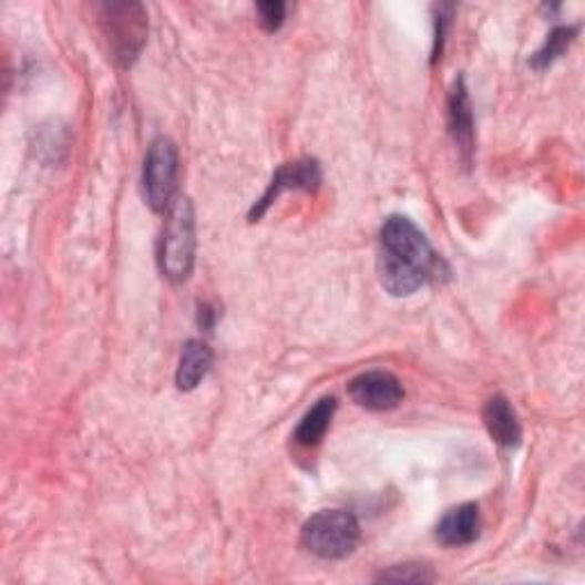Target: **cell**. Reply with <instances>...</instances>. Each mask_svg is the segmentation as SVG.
<instances>
[{
  "instance_id": "1",
  "label": "cell",
  "mask_w": 585,
  "mask_h": 585,
  "mask_svg": "<svg viewBox=\"0 0 585 585\" xmlns=\"http://www.w3.org/2000/svg\"><path fill=\"white\" fill-rule=\"evenodd\" d=\"M195 208L188 197H176L167 208L161 240V270L172 281H186L195 266Z\"/></svg>"
},
{
  "instance_id": "2",
  "label": "cell",
  "mask_w": 585,
  "mask_h": 585,
  "mask_svg": "<svg viewBox=\"0 0 585 585\" xmlns=\"http://www.w3.org/2000/svg\"><path fill=\"white\" fill-rule=\"evenodd\" d=\"M380 252L396 256V259L406 261L421 270L430 281L447 275V264L439 256L423 232L412 223L410 217L391 215L384 219L380 232Z\"/></svg>"
},
{
  "instance_id": "3",
  "label": "cell",
  "mask_w": 585,
  "mask_h": 585,
  "mask_svg": "<svg viewBox=\"0 0 585 585\" xmlns=\"http://www.w3.org/2000/svg\"><path fill=\"white\" fill-rule=\"evenodd\" d=\"M359 522L346 510H320L302 526V546L316 558L341 561L359 544Z\"/></svg>"
},
{
  "instance_id": "4",
  "label": "cell",
  "mask_w": 585,
  "mask_h": 585,
  "mask_svg": "<svg viewBox=\"0 0 585 585\" xmlns=\"http://www.w3.org/2000/svg\"><path fill=\"white\" fill-rule=\"evenodd\" d=\"M178 178V152L176 144L170 137H156L150 144V152L144 158L142 170V188L146 204L156 213H163L174 202Z\"/></svg>"
},
{
  "instance_id": "5",
  "label": "cell",
  "mask_w": 585,
  "mask_h": 585,
  "mask_svg": "<svg viewBox=\"0 0 585 585\" xmlns=\"http://www.w3.org/2000/svg\"><path fill=\"white\" fill-rule=\"evenodd\" d=\"M103 32L122 64H131L146 40V12L140 3L101 6Z\"/></svg>"
},
{
  "instance_id": "6",
  "label": "cell",
  "mask_w": 585,
  "mask_h": 585,
  "mask_svg": "<svg viewBox=\"0 0 585 585\" xmlns=\"http://www.w3.org/2000/svg\"><path fill=\"white\" fill-rule=\"evenodd\" d=\"M348 393L359 408L371 412H389L398 408L402 398H406L402 384L389 371L359 373L357 378L350 380Z\"/></svg>"
},
{
  "instance_id": "7",
  "label": "cell",
  "mask_w": 585,
  "mask_h": 585,
  "mask_svg": "<svg viewBox=\"0 0 585 585\" xmlns=\"http://www.w3.org/2000/svg\"><path fill=\"white\" fill-rule=\"evenodd\" d=\"M320 181H322V172H320V165L318 161H311V158H302V161H296V163H286L281 165L273 181H270V186L268 191L264 193V197L254 204L252 213H249V219L252 223H256V219H259L268 208L270 204L286 191H316L320 186Z\"/></svg>"
},
{
  "instance_id": "8",
  "label": "cell",
  "mask_w": 585,
  "mask_h": 585,
  "mask_svg": "<svg viewBox=\"0 0 585 585\" xmlns=\"http://www.w3.org/2000/svg\"><path fill=\"white\" fill-rule=\"evenodd\" d=\"M449 129L455 146L462 154V161L471 163L475 150V133H473V107L464 79L455 81L449 96Z\"/></svg>"
},
{
  "instance_id": "9",
  "label": "cell",
  "mask_w": 585,
  "mask_h": 585,
  "mask_svg": "<svg viewBox=\"0 0 585 585\" xmlns=\"http://www.w3.org/2000/svg\"><path fill=\"white\" fill-rule=\"evenodd\" d=\"M437 542L444 546H466L479 540L481 535V512L479 505L462 503L453 510H449L437 524Z\"/></svg>"
},
{
  "instance_id": "10",
  "label": "cell",
  "mask_w": 585,
  "mask_h": 585,
  "mask_svg": "<svg viewBox=\"0 0 585 585\" xmlns=\"http://www.w3.org/2000/svg\"><path fill=\"white\" fill-rule=\"evenodd\" d=\"M378 273H380V281H382L384 290L391 292L393 298L414 296L419 288H423L430 281L414 266L400 261V259H396V256L384 254V252H380V256H378Z\"/></svg>"
},
{
  "instance_id": "11",
  "label": "cell",
  "mask_w": 585,
  "mask_h": 585,
  "mask_svg": "<svg viewBox=\"0 0 585 585\" xmlns=\"http://www.w3.org/2000/svg\"><path fill=\"white\" fill-rule=\"evenodd\" d=\"M483 421H485V428L496 444H501L505 449L520 447L522 425H520L515 410L510 408V402L503 396H494L485 402Z\"/></svg>"
},
{
  "instance_id": "12",
  "label": "cell",
  "mask_w": 585,
  "mask_h": 585,
  "mask_svg": "<svg viewBox=\"0 0 585 585\" xmlns=\"http://www.w3.org/2000/svg\"><path fill=\"white\" fill-rule=\"evenodd\" d=\"M213 352L204 341H188L181 350L178 369H176V387L181 391H193L211 371Z\"/></svg>"
},
{
  "instance_id": "13",
  "label": "cell",
  "mask_w": 585,
  "mask_h": 585,
  "mask_svg": "<svg viewBox=\"0 0 585 585\" xmlns=\"http://www.w3.org/2000/svg\"><path fill=\"white\" fill-rule=\"evenodd\" d=\"M335 412H337V400L335 398L318 400L316 406L302 417V421L296 428V434H292V439H296V442L300 447H305V449L316 447L320 439L325 437L329 423H332Z\"/></svg>"
},
{
  "instance_id": "14",
  "label": "cell",
  "mask_w": 585,
  "mask_h": 585,
  "mask_svg": "<svg viewBox=\"0 0 585 585\" xmlns=\"http://www.w3.org/2000/svg\"><path fill=\"white\" fill-rule=\"evenodd\" d=\"M574 37H576V28H572V25H563V28H556V30H552V34H548L546 37V42H544V47L533 55V60H531V64L535 66V69H546V66H552L567 49H569V44L574 42Z\"/></svg>"
},
{
  "instance_id": "15",
  "label": "cell",
  "mask_w": 585,
  "mask_h": 585,
  "mask_svg": "<svg viewBox=\"0 0 585 585\" xmlns=\"http://www.w3.org/2000/svg\"><path fill=\"white\" fill-rule=\"evenodd\" d=\"M380 581H393V583H428L432 581V574L423 565H396L389 567L378 576Z\"/></svg>"
},
{
  "instance_id": "16",
  "label": "cell",
  "mask_w": 585,
  "mask_h": 585,
  "mask_svg": "<svg viewBox=\"0 0 585 585\" xmlns=\"http://www.w3.org/2000/svg\"><path fill=\"white\" fill-rule=\"evenodd\" d=\"M256 14H259V23L264 30L275 32L286 19V6L279 3V0H268V3L256 6Z\"/></svg>"
},
{
  "instance_id": "17",
  "label": "cell",
  "mask_w": 585,
  "mask_h": 585,
  "mask_svg": "<svg viewBox=\"0 0 585 585\" xmlns=\"http://www.w3.org/2000/svg\"><path fill=\"white\" fill-rule=\"evenodd\" d=\"M204 318H211V309H208V307H204ZM199 322H202L204 327H211V320H202V316H199Z\"/></svg>"
}]
</instances>
